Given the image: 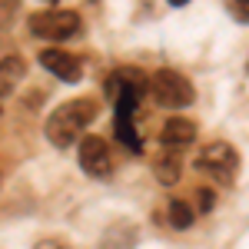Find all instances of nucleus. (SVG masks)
Segmentation results:
<instances>
[{"label":"nucleus","instance_id":"1","mask_svg":"<svg viewBox=\"0 0 249 249\" xmlns=\"http://www.w3.org/2000/svg\"><path fill=\"white\" fill-rule=\"evenodd\" d=\"M93 116H96V100H90V96H80V100H70V103H60L57 110L47 116V123H43L47 140H50L57 150H70L80 136H83V130L90 126Z\"/></svg>","mask_w":249,"mask_h":249},{"label":"nucleus","instance_id":"2","mask_svg":"<svg viewBox=\"0 0 249 249\" xmlns=\"http://www.w3.org/2000/svg\"><path fill=\"white\" fill-rule=\"evenodd\" d=\"M146 90L153 93V100L160 107H190L193 103V83L176 70H156L146 80Z\"/></svg>","mask_w":249,"mask_h":249},{"label":"nucleus","instance_id":"3","mask_svg":"<svg viewBox=\"0 0 249 249\" xmlns=\"http://www.w3.org/2000/svg\"><path fill=\"white\" fill-rule=\"evenodd\" d=\"M196 170L213 176L216 183H223V186H230L232 179H236V170H239V153L232 150L230 143H210V146H203V153L196 156Z\"/></svg>","mask_w":249,"mask_h":249},{"label":"nucleus","instance_id":"4","mask_svg":"<svg viewBox=\"0 0 249 249\" xmlns=\"http://www.w3.org/2000/svg\"><path fill=\"white\" fill-rule=\"evenodd\" d=\"M80 30V14L73 10H43L30 17V34L40 40H70Z\"/></svg>","mask_w":249,"mask_h":249},{"label":"nucleus","instance_id":"5","mask_svg":"<svg viewBox=\"0 0 249 249\" xmlns=\"http://www.w3.org/2000/svg\"><path fill=\"white\" fill-rule=\"evenodd\" d=\"M80 166L83 173H90L96 179H107L110 173H113V156H110V146H107V140H100V136H83L80 140Z\"/></svg>","mask_w":249,"mask_h":249},{"label":"nucleus","instance_id":"6","mask_svg":"<svg viewBox=\"0 0 249 249\" xmlns=\"http://www.w3.org/2000/svg\"><path fill=\"white\" fill-rule=\"evenodd\" d=\"M40 67L47 73H53L57 80H63V83H77L83 77L80 60L73 53H67V50H40Z\"/></svg>","mask_w":249,"mask_h":249},{"label":"nucleus","instance_id":"7","mask_svg":"<svg viewBox=\"0 0 249 249\" xmlns=\"http://www.w3.org/2000/svg\"><path fill=\"white\" fill-rule=\"evenodd\" d=\"M193 140H196V123L186 120V116H173V120L163 123V130H160V143H163V146H170V150L190 146Z\"/></svg>","mask_w":249,"mask_h":249},{"label":"nucleus","instance_id":"8","mask_svg":"<svg viewBox=\"0 0 249 249\" xmlns=\"http://www.w3.org/2000/svg\"><path fill=\"white\" fill-rule=\"evenodd\" d=\"M153 173H156V179H160L163 186H173V183L179 179V173H183V153L163 146V150L153 156Z\"/></svg>","mask_w":249,"mask_h":249},{"label":"nucleus","instance_id":"9","mask_svg":"<svg viewBox=\"0 0 249 249\" xmlns=\"http://www.w3.org/2000/svg\"><path fill=\"white\" fill-rule=\"evenodd\" d=\"M23 73H27V67H23L20 57H3L0 60V100L17 90V83L23 80Z\"/></svg>","mask_w":249,"mask_h":249},{"label":"nucleus","instance_id":"10","mask_svg":"<svg viewBox=\"0 0 249 249\" xmlns=\"http://www.w3.org/2000/svg\"><path fill=\"white\" fill-rule=\"evenodd\" d=\"M133 243H136L133 226H110L96 249H133Z\"/></svg>","mask_w":249,"mask_h":249},{"label":"nucleus","instance_id":"11","mask_svg":"<svg viewBox=\"0 0 249 249\" xmlns=\"http://www.w3.org/2000/svg\"><path fill=\"white\" fill-rule=\"evenodd\" d=\"M170 223L176 230H190L193 226V210L183 203V199H173L170 203Z\"/></svg>","mask_w":249,"mask_h":249},{"label":"nucleus","instance_id":"12","mask_svg":"<svg viewBox=\"0 0 249 249\" xmlns=\"http://www.w3.org/2000/svg\"><path fill=\"white\" fill-rule=\"evenodd\" d=\"M213 203H216L213 190H199V210H203V213H210V210H213Z\"/></svg>","mask_w":249,"mask_h":249},{"label":"nucleus","instance_id":"13","mask_svg":"<svg viewBox=\"0 0 249 249\" xmlns=\"http://www.w3.org/2000/svg\"><path fill=\"white\" fill-rule=\"evenodd\" d=\"M232 7H236V17L243 20V23H249V0H236Z\"/></svg>","mask_w":249,"mask_h":249},{"label":"nucleus","instance_id":"14","mask_svg":"<svg viewBox=\"0 0 249 249\" xmlns=\"http://www.w3.org/2000/svg\"><path fill=\"white\" fill-rule=\"evenodd\" d=\"M34 249H70L67 243H60V239H40Z\"/></svg>","mask_w":249,"mask_h":249},{"label":"nucleus","instance_id":"15","mask_svg":"<svg viewBox=\"0 0 249 249\" xmlns=\"http://www.w3.org/2000/svg\"><path fill=\"white\" fill-rule=\"evenodd\" d=\"M173 7H183V3H190V0H170Z\"/></svg>","mask_w":249,"mask_h":249},{"label":"nucleus","instance_id":"16","mask_svg":"<svg viewBox=\"0 0 249 249\" xmlns=\"http://www.w3.org/2000/svg\"><path fill=\"white\" fill-rule=\"evenodd\" d=\"M0 186H3V176H0Z\"/></svg>","mask_w":249,"mask_h":249},{"label":"nucleus","instance_id":"17","mask_svg":"<svg viewBox=\"0 0 249 249\" xmlns=\"http://www.w3.org/2000/svg\"><path fill=\"white\" fill-rule=\"evenodd\" d=\"M47 3H57V0H47Z\"/></svg>","mask_w":249,"mask_h":249}]
</instances>
